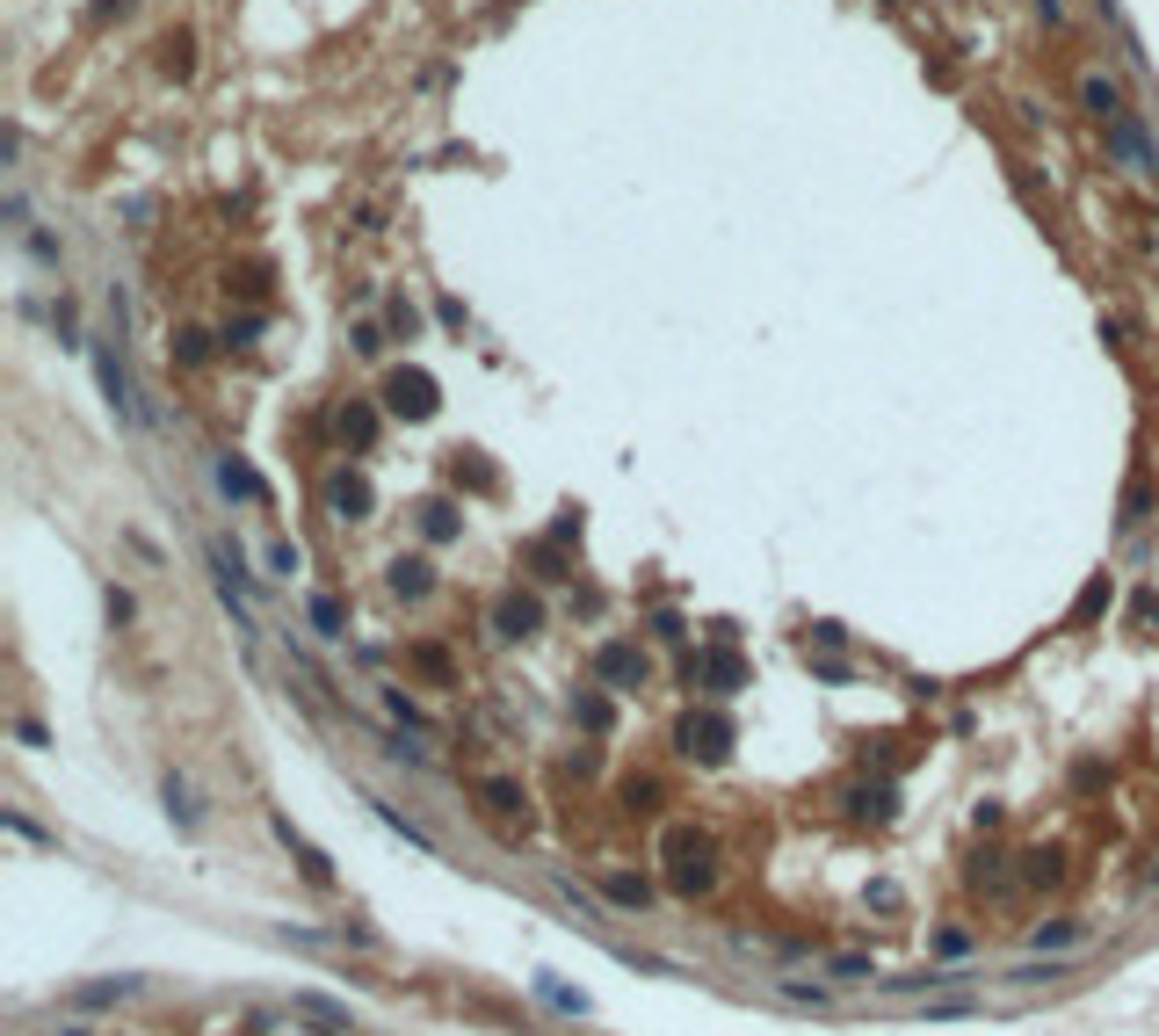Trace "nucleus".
<instances>
[{"label":"nucleus","instance_id":"nucleus-1","mask_svg":"<svg viewBox=\"0 0 1159 1036\" xmlns=\"http://www.w3.org/2000/svg\"><path fill=\"white\" fill-rule=\"evenodd\" d=\"M667 884L681 892V899H704L710 884H717V841L696 827H674L667 833Z\"/></svg>","mask_w":1159,"mask_h":1036},{"label":"nucleus","instance_id":"nucleus-2","mask_svg":"<svg viewBox=\"0 0 1159 1036\" xmlns=\"http://www.w3.org/2000/svg\"><path fill=\"white\" fill-rule=\"evenodd\" d=\"M435 407H443V392H435V377H428V370H392V377H384V414L428 420Z\"/></svg>","mask_w":1159,"mask_h":1036},{"label":"nucleus","instance_id":"nucleus-3","mask_svg":"<svg viewBox=\"0 0 1159 1036\" xmlns=\"http://www.w3.org/2000/svg\"><path fill=\"white\" fill-rule=\"evenodd\" d=\"M1109 153H1117L1130 174H1159V145H1153V131H1145L1138 109H1123L1117 124H1109Z\"/></svg>","mask_w":1159,"mask_h":1036},{"label":"nucleus","instance_id":"nucleus-4","mask_svg":"<svg viewBox=\"0 0 1159 1036\" xmlns=\"http://www.w3.org/2000/svg\"><path fill=\"white\" fill-rule=\"evenodd\" d=\"M732 746V718L725 710H696V718H681V754L689 761H717Z\"/></svg>","mask_w":1159,"mask_h":1036},{"label":"nucleus","instance_id":"nucleus-5","mask_svg":"<svg viewBox=\"0 0 1159 1036\" xmlns=\"http://www.w3.org/2000/svg\"><path fill=\"white\" fill-rule=\"evenodd\" d=\"M370 507H377V494H370L363 471H333L327 479V515L333 522H370Z\"/></svg>","mask_w":1159,"mask_h":1036},{"label":"nucleus","instance_id":"nucleus-6","mask_svg":"<svg viewBox=\"0 0 1159 1036\" xmlns=\"http://www.w3.org/2000/svg\"><path fill=\"white\" fill-rule=\"evenodd\" d=\"M594 674H602V681H617V689H638V681H645V653H638V645H623V638H609V645L594 653Z\"/></svg>","mask_w":1159,"mask_h":1036},{"label":"nucleus","instance_id":"nucleus-7","mask_svg":"<svg viewBox=\"0 0 1159 1036\" xmlns=\"http://www.w3.org/2000/svg\"><path fill=\"white\" fill-rule=\"evenodd\" d=\"M218 494H225V500H254V507H269V486H261V471H254L247 456H218Z\"/></svg>","mask_w":1159,"mask_h":1036},{"label":"nucleus","instance_id":"nucleus-8","mask_svg":"<svg viewBox=\"0 0 1159 1036\" xmlns=\"http://www.w3.org/2000/svg\"><path fill=\"white\" fill-rule=\"evenodd\" d=\"M94 377H102V392H109L117 420L145 414V407H138V392H131V377H124V363H117V348H94Z\"/></svg>","mask_w":1159,"mask_h":1036},{"label":"nucleus","instance_id":"nucleus-9","mask_svg":"<svg viewBox=\"0 0 1159 1036\" xmlns=\"http://www.w3.org/2000/svg\"><path fill=\"white\" fill-rule=\"evenodd\" d=\"M689 674H696V681H704L710 696H732V689H740V681H746V667H740V653H725V645H717V653H704V660H689Z\"/></svg>","mask_w":1159,"mask_h":1036},{"label":"nucleus","instance_id":"nucleus-10","mask_svg":"<svg viewBox=\"0 0 1159 1036\" xmlns=\"http://www.w3.org/2000/svg\"><path fill=\"white\" fill-rule=\"evenodd\" d=\"M1079 109H1087L1094 124L1109 131V124L1123 117V94H1117V81H1109V73H1079Z\"/></svg>","mask_w":1159,"mask_h":1036},{"label":"nucleus","instance_id":"nucleus-11","mask_svg":"<svg viewBox=\"0 0 1159 1036\" xmlns=\"http://www.w3.org/2000/svg\"><path fill=\"white\" fill-rule=\"evenodd\" d=\"M537 623H543V609L530 602V594H500V602H494V631H500V638H537Z\"/></svg>","mask_w":1159,"mask_h":1036},{"label":"nucleus","instance_id":"nucleus-12","mask_svg":"<svg viewBox=\"0 0 1159 1036\" xmlns=\"http://www.w3.org/2000/svg\"><path fill=\"white\" fill-rule=\"evenodd\" d=\"M1087 943V920H1043V928H1030V950H1043V956H1058V950H1079Z\"/></svg>","mask_w":1159,"mask_h":1036},{"label":"nucleus","instance_id":"nucleus-13","mask_svg":"<svg viewBox=\"0 0 1159 1036\" xmlns=\"http://www.w3.org/2000/svg\"><path fill=\"white\" fill-rule=\"evenodd\" d=\"M428 587H435V566H428V558H392V594L420 602Z\"/></svg>","mask_w":1159,"mask_h":1036},{"label":"nucleus","instance_id":"nucleus-14","mask_svg":"<svg viewBox=\"0 0 1159 1036\" xmlns=\"http://www.w3.org/2000/svg\"><path fill=\"white\" fill-rule=\"evenodd\" d=\"M276 833H283L290 848H297V863H305V877H312V884H333V863H327V856H319V848H312V841H305L297 827H290L283 812H276Z\"/></svg>","mask_w":1159,"mask_h":1036},{"label":"nucleus","instance_id":"nucleus-15","mask_svg":"<svg viewBox=\"0 0 1159 1036\" xmlns=\"http://www.w3.org/2000/svg\"><path fill=\"white\" fill-rule=\"evenodd\" d=\"M290 1015H305V1022H319V1030L348 1036V1007H333V1000H319V994H297V1000H290Z\"/></svg>","mask_w":1159,"mask_h":1036},{"label":"nucleus","instance_id":"nucleus-16","mask_svg":"<svg viewBox=\"0 0 1159 1036\" xmlns=\"http://www.w3.org/2000/svg\"><path fill=\"white\" fill-rule=\"evenodd\" d=\"M370 435H377V407H363V399H348V407H341V443L370 450Z\"/></svg>","mask_w":1159,"mask_h":1036},{"label":"nucleus","instance_id":"nucleus-17","mask_svg":"<svg viewBox=\"0 0 1159 1036\" xmlns=\"http://www.w3.org/2000/svg\"><path fill=\"white\" fill-rule=\"evenodd\" d=\"M160 66L174 73V81H189V73H196V37H189V30H174V37L160 44Z\"/></svg>","mask_w":1159,"mask_h":1036},{"label":"nucleus","instance_id":"nucleus-18","mask_svg":"<svg viewBox=\"0 0 1159 1036\" xmlns=\"http://www.w3.org/2000/svg\"><path fill=\"white\" fill-rule=\"evenodd\" d=\"M602 899H617V906H645V899H653V884H645V877L609 870V877H602Z\"/></svg>","mask_w":1159,"mask_h":1036},{"label":"nucleus","instance_id":"nucleus-19","mask_svg":"<svg viewBox=\"0 0 1159 1036\" xmlns=\"http://www.w3.org/2000/svg\"><path fill=\"white\" fill-rule=\"evenodd\" d=\"M167 812H174L181 827H204V805H196V790L181 783V776H167Z\"/></svg>","mask_w":1159,"mask_h":1036},{"label":"nucleus","instance_id":"nucleus-20","mask_svg":"<svg viewBox=\"0 0 1159 1036\" xmlns=\"http://www.w3.org/2000/svg\"><path fill=\"white\" fill-rule=\"evenodd\" d=\"M420 537H428V543H450L456 537V507H420Z\"/></svg>","mask_w":1159,"mask_h":1036},{"label":"nucleus","instance_id":"nucleus-21","mask_svg":"<svg viewBox=\"0 0 1159 1036\" xmlns=\"http://www.w3.org/2000/svg\"><path fill=\"white\" fill-rule=\"evenodd\" d=\"M261 558H269V573H276V581H290V573L305 566V558H297V543H290V537H269V551H261Z\"/></svg>","mask_w":1159,"mask_h":1036},{"label":"nucleus","instance_id":"nucleus-22","mask_svg":"<svg viewBox=\"0 0 1159 1036\" xmlns=\"http://www.w3.org/2000/svg\"><path fill=\"white\" fill-rule=\"evenodd\" d=\"M479 797H486V812H500V819H507V812H522V790L500 783V776H494V783H479Z\"/></svg>","mask_w":1159,"mask_h":1036},{"label":"nucleus","instance_id":"nucleus-23","mask_svg":"<svg viewBox=\"0 0 1159 1036\" xmlns=\"http://www.w3.org/2000/svg\"><path fill=\"white\" fill-rule=\"evenodd\" d=\"M384 320H392V333H399V341H414V333H420L414 297H392V305H384Z\"/></svg>","mask_w":1159,"mask_h":1036},{"label":"nucleus","instance_id":"nucleus-24","mask_svg":"<svg viewBox=\"0 0 1159 1036\" xmlns=\"http://www.w3.org/2000/svg\"><path fill=\"white\" fill-rule=\"evenodd\" d=\"M573 718L587 732H609V696H573Z\"/></svg>","mask_w":1159,"mask_h":1036},{"label":"nucleus","instance_id":"nucleus-25","mask_svg":"<svg viewBox=\"0 0 1159 1036\" xmlns=\"http://www.w3.org/2000/svg\"><path fill=\"white\" fill-rule=\"evenodd\" d=\"M312 623H319V638H348V631H341V602H333V594H312Z\"/></svg>","mask_w":1159,"mask_h":1036},{"label":"nucleus","instance_id":"nucleus-26","mask_svg":"<svg viewBox=\"0 0 1159 1036\" xmlns=\"http://www.w3.org/2000/svg\"><path fill=\"white\" fill-rule=\"evenodd\" d=\"M456 479H471L479 494H494V486H500V479H494V471H486V464H479L471 450H456Z\"/></svg>","mask_w":1159,"mask_h":1036},{"label":"nucleus","instance_id":"nucleus-27","mask_svg":"<svg viewBox=\"0 0 1159 1036\" xmlns=\"http://www.w3.org/2000/svg\"><path fill=\"white\" fill-rule=\"evenodd\" d=\"M124 994H131V979H102V986L81 994V1007H109V1000H124Z\"/></svg>","mask_w":1159,"mask_h":1036},{"label":"nucleus","instance_id":"nucleus-28","mask_svg":"<svg viewBox=\"0 0 1159 1036\" xmlns=\"http://www.w3.org/2000/svg\"><path fill=\"white\" fill-rule=\"evenodd\" d=\"M827 971L841 979V986H855V979H877V971H869V956H833Z\"/></svg>","mask_w":1159,"mask_h":1036},{"label":"nucleus","instance_id":"nucleus-29","mask_svg":"<svg viewBox=\"0 0 1159 1036\" xmlns=\"http://www.w3.org/2000/svg\"><path fill=\"white\" fill-rule=\"evenodd\" d=\"M414 667H420V674H435V681H443V674H450V653H443V645H414Z\"/></svg>","mask_w":1159,"mask_h":1036},{"label":"nucleus","instance_id":"nucleus-30","mask_svg":"<svg viewBox=\"0 0 1159 1036\" xmlns=\"http://www.w3.org/2000/svg\"><path fill=\"white\" fill-rule=\"evenodd\" d=\"M537 994L551 1000V1007H566V1015H587V1000H580V994H566V986H551V979H537Z\"/></svg>","mask_w":1159,"mask_h":1036},{"label":"nucleus","instance_id":"nucleus-31","mask_svg":"<svg viewBox=\"0 0 1159 1036\" xmlns=\"http://www.w3.org/2000/svg\"><path fill=\"white\" fill-rule=\"evenodd\" d=\"M174 356H181V363L196 370V363H204V356H210V348H204V333H174Z\"/></svg>","mask_w":1159,"mask_h":1036},{"label":"nucleus","instance_id":"nucleus-32","mask_svg":"<svg viewBox=\"0 0 1159 1036\" xmlns=\"http://www.w3.org/2000/svg\"><path fill=\"white\" fill-rule=\"evenodd\" d=\"M384 710H392V718H399V725H414V732H420V710H414V704H406V696H399V689H384Z\"/></svg>","mask_w":1159,"mask_h":1036},{"label":"nucleus","instance_id":"nucleus-33","mask_svg":"<svg viewBox=\"0 0 1159 1036\" xmlns=\"http://www.w3.org/2000/svg\"><path fill=\"white\" fill-rule=\"evenodd\" d=\"M1022 877H1030V884H1058V856H1030V870H1022Z\"/></svg>","mask_w":1159,"mask_h":1036},{"label":"nucleus","instance_id":"nucleus-34","mask_svg":"<svg viewBox=\"0 0 1159 1036\" xmlns=\"http://www.w3.org/2000/svg\"><path fill=\"white\" fill-rule=\"evenodd\" d=\"M30 254H37L44 269H58V240H51V232H30Z\"/></svg>","mask_w":1159,"mask_h":1036},{"label":"nucleus","instance_id":"nucleus-35","mask_svg":"<svg viewBox=\"0 0 1159 1036\" xmlns=\"http://www.w3.org/2000/svg\"><path fill=\"white\" fill-rule=\"evenodd\" d=\"M935 950H942V956H964V950H971V935H964V928H942V943H935Z\"/></svg>","mask_w":1159,"mask_h":1036},{"label":"nucleus","instance_id":"nucleus-36","mask_svg":"<svg viewBox=\"0 0 1159 1036\" xmlns=\"http://www.w3.org/2000/svg\"><path fill=\"white\" fill-rule=\"evenodd\" d=\"M254 333H261V320H232V327H225V341H232V348H247Z\"/></svg>","mask_w":1159,"mask_h":1036},{"label":"nucleus","instance_id":"nucleus-37","mask_svg":"<svg viewBox=\"0 0 1159 1036\" xmlns=\"http://www.w3.org/2000/svg\"><path fill=\"white\" fill-rule=\"evenodd\" d=\"M138 0H94V22H109V15H131Z\"/></svg>","mask_w":1159,"mask_h":1036},{"label":"nucleus","instance_id":"nucleus-38","mask_svg":"<svg viewBox=\"0 0 1159 1036\" xmlns=\"http://www.w3.org/2000/svg\"><path fill=\"white\" fill-rule=\"evenodd\" d=\"M1145 884H1159V856H1153V863H1145Z\"/></svg>","mask_w":1159,"mask_h":1036},{"label":"nucleus","instance_id":"nucleus-39","mask_svg":"<svg viewBox=\"0 0 1159 1036\" xmlns=\"http://www.w3.org/2000/svg\"><path fill=\"white\" fill-rule=\"evenodd\" d=\"M58 1036H87V1030H58Z\"/></svg>","mask_w":1159,"mask_h":1036}]
</instances>
